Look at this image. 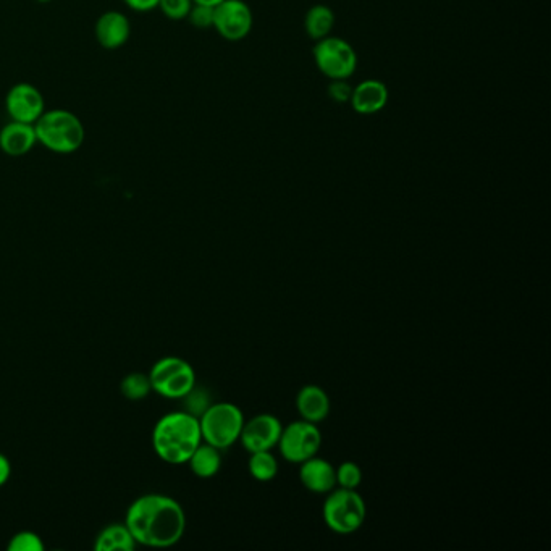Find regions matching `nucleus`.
Returning a JSON list of instances; mask_svg holds the SVG:
<instances>
[{"label":"nucleus","mask_w":551,"mask_h":551,"mask_svg":"<svg viewBox=\"0 0 551 551\" xmlns=\"http://www.w3.org/2000/svg\"><path fill=\"white\" fill-rule=\"evenodd\" d=\"M202 442L227 450L240 440L244 416L241 409L232 403H217L207 406L199 417Z\"/></svg>","instance_id":"20e7f679"},{"label":"nucleus","mask_w":551,"mask_h":551,"mask_svg":"<svg viewBox=\"0 0 551 551\" xmlns=\"http://www.w3.org/2000/svg\"><path fill=\"white\" fill-rule=\"evenodd\" d=\"M351 94H353V86L348 83V80L330 81L329 96L332 101L337 104H345V102H350Z\"/></svg>","instance_id":"a878e982"},{"label":"nucleus","mask_w":551,"mask_h":551,"mask_svg":"<svg viewBox=\"0 0 551 551\" xmlns=\"http://www.w3.org/2000/svg\"><path fill=\"white\" fill-rule=\"evenodd\" d=\"M10 474H12V466L7 456L0 453V487H4L9 482Z\"/></svg>","instance_id":"cd10ccee"},{"label":"nucleus","mask_w":551,"mask_h":551,"mask_svg":"<svg viewBox=\"0 0 551 551\" xmlns=\"http://www.w3.org/2000/svg\"><path fill=\"white\" fill-rule=\"evenodd\" d=\"M249 474L259 482H270L278 474V463L270 451H257L251 453L249 458Z\"/></svg>","instance_id":"aec40b11"},{"label":"nucleus","mask_w":551,"mask_h":551,"mask_svg":"<svg viewBox=\"0 0 551 551\" xmlns=\"http://www.w3.org/2000/svg\"><path fill=\"white\" fill-rule=\"evenodd\" d=\"M296 408L303 417V421L320 424L327 419L330 413L329 396L317 385H306L298 393Z\"/></svg>","instance_id":"dca6fc26"},{"label":"nucleus","mask_w":551,"mask_h":551,"mask_svg":"<svg viewBox=\"0 0 551 551\" xmlns=\"http://www.w3.org/2000/svg\"><path fill=\"white\" fill-rule=\"evenodd\" d=\"M277 446L288 463L301 464L317 456L322 446V434L317 424L308 421L293 422L283 427Z\"/></svg>","instance_id":"6e6552de"},{"label":"nucleus","mask_w":551,"mask_h":551,"mask_svg":"<svg viewBox=\"0 0 551 551\" xmlns=\"http://www.w3.org/2000/svg\"><path fill=\"white\" fill-rule=\"evenodd\" d=\"M120 390H122L123 396L130 401H141L144 400V398H148L149 393L152 392L149 375L139 374V372L128 374L127 377L122 380Z\"/></svg>","instance_id":"412c9836"},{"label":"nucleus","mask_w":551,"mask_h":551,"mask_svg":"<svg viewBox=\"0 0 551 551\" xmlns=\"http://www.w3.org/2000/svg\"><path fill=\"white\" fill-rule=\"evenodd\" d=\"M38 4H49V2H52V0H36Z\"/></svg>","instance_id":"c756f323"},{"label":"nucleus","mask_w":551,"mask_h":551,"mask_svg":"<svg viewBox=\"0 0 551 551\" xmlns=\"http://www.w3.org/2000/svg\"><path fill=\"white\" fill-rule=\"evenodd\" d=\"M186 20H188L194 28H198V30H209V28H214V7L193 4L190 15H188Z\"/></svg>","instance_id":"393cba45"},{"label":"nucleus","mask_w":551,"mask_h":551,"mask_svg":"<svg viewBox=\"0 0 551 551\" xmlns=\"http://www.w3.org/2000/svg\"><path fill=\"white\" fill-rule=\"evenodd\" d=\"M201 443L199 417L188 411L165 414L152 430V448L156 455L173 466L188 463Z\"/></svg>","instance_id":"f03ea898"},{"label":"nucleus","mask_w":551,"mask_h":551,"mask_svg":"<svg viewBox=\"0 0 551 551\" xmlns=\"http://www.w3.org/2000/svg\"><path fill=\"white\" fill-rule=\"evenodd\" d=\"M390 93L385 83L379 80H364L353 88L350 104L354 112L361 115H374L387 107Z\"/></svg>","instance_id":"2eb2a0df"},{"label":"nucleus","mask_w":551,"mask_h":551,"mask_svg":"<svg viewBox=\"0 0 551 551\" xmlns=\"http://www.w3.org/2000/svg\"><path fill=\"white\" fill-rule=\"evenodd\" d=\"M38 144L55 154H73L83 146L85 125L67 109L46 110L34 123Z\"/></svg>","instance_id":"7ed1b4c3"},{"label":"nucleus","mask_w":551,"mask_h":551,"mask_svg":"<svg viewBox=\"0 0 551 551\" xmlns=\"http://www.w3.org/2000/svg\"><path fill=\"white\" fill-rule=\"evenodd\" d=\"M136 540L133 539L127 524H110L101 530L94 542L96 551H133L136 548Z\"/></svg>","instance_id":"6ab92c4d"},{"label":"nucleus","mask_w":551,"mask_h":551,"mask_svg":"<svg viewBox=\"0 0 551 551\" xmlns=\"http://www.w3.org/2000/svg\"><path fill=\"white\" fill-rule=\"evenodd\" d=\"M125 524L138 545L169 548L183 539L186 516L177 500L149 493L131 503Z\"/></svg>","instance_id":"f257e3e1"},{"label":"nucleus","mask_w":551,"mask_h":551,"mask_svg":"<svg viewBox=\"0 0 551 551\" xmlns=\"http://www.w3.org/2000/svg\"><path fill=\"white\" fill-rule=\"evenodd\" d=\"M324 521L332 532L340 535L354 534L366 521V503L356 490L333 488L325 500Z\"/></svg>","instance_id":"39448f33"},{"label":"nucleus","mask_w":551,"mask_h":551,"mask_svg":"<svg viewBox=\"0 0 551 551\" xmlns=\"http://www.w3.org/2000/svg\"><path fill=\"white\" fill-rule=\"evenodd\" d=\"M223 0H193V4L207 5V7H217Z\"/></svg>","instance_id":"c85d7f7f"},{"label":"nucleus","mask_w":551,"mask_h":551,"mask_svg":"<svg viewBox=\"0 0 551 551\" xmlns=\"http://www.w3.org/2000/svg\"><path fill=\"white\" fill-rule=\"evenodd\" d=\"M283 425L272 414H259L251 421H244L240 440L248 453L272 451L278 445Z\"/></svg>","instance_id":"9b49d317"},{"label":"nucleus","mask_w":551,"mask_h":551,"mask_svg":"<svg viewBox=\"0 0 551 551\" xmlns=\"http://www.w3.org/2000/svg\"><path fill=\"white\" fill-rule=\"evenodd\" d=\"M361 482L362 471L358 464H340V467L337 469V485H340L341 488H351V490H356V488L361 485Z\"/></svg>","instance_id":"b1692460"},{"label":"nucleus","mask_w":551,"mask_h":551,"mask_svg":"<svg viewBox=\"0 0 551 551\" xmlns=\"http://www.w3.org/2000/svg\"><path fill=\"white\" fill-rule=\"evenodd\" d=\"M97 43L104 49L115 51L128 43L131 36L130 18L118 10H109L97 18L94 28Z\"/></svg>","instance_id":"f8f14e48"},{"label":"nucleus","mask_w":551,"mask_h":551,"mask_svg":"<svg viewBox=\"0 0 551 551\" xmlns=\"http://www.w3.org/2000/svg\"><path fill=\"white\" fill-rule=\"evenodd\" d=\"M191 7H193V0H160L157 9L172 22H181L188 18Z\"/></svg>","instance_id":"5701e85b"},{"label":"nucleus","mask_w":551,"mask_h":551,"mask_svg":"<svg viewBox=\"0 0 551 551\" xmlns=\"http://www.w3.org/2000/svg\"><path fill=\"white\" fill-rule=\"evenodd\" d=\"M128 9L133 10V12H151V10L157 9L159 7L160 0H123Z\"/></svg>","instance_id":"bb28decb"},{"label":"nucleus","mask_w":551,"mask_h":551,"mask_svg":"<svg viewBox=\"0 0 551 551\" xmlns=\"http://www.w3.org/2000/svg\"><path fill=\"white\" fill-rule=\"evenodd\" d=\"M312 57L317 70L330 81L350 80L358 70V52L354 51V47L346 39L332 34L316 41Z\"/></svg>","instance_id":"0eeeda50"},{"label":"nucleus","mask_w":551,"mask_h":551,"mask_svg":"<svg viewBox=\"0 0 551 551\" xmlns=\"http://www.w3.org/2000/svg\"><path fill=\"white\" fill-rule=\"evenodd\" d=\"M5 110L15 122L34 123L46 112V101L41 91L30 83H17L5 97Z\"/></svg>","instance_id":"9d476101"},{"label":"nucleus","mask_w":551,"mask_h":551,"mask_svg":"<svg viewBox=\"0 0 551 551\" xmlns=\"http://www.w3.org/2000/svg\"><path fill=\"white\" fill-rule=\"evenodd\" d=\"M38 144L36 130L31 123L10 120L0 130V151L10 157H23Z\"/></svg>","instance_id":"ddd939ff"},{"label":"nucleus","mask_w":551,"mask_h":551,"mask_svg":"<svg viewBox=\"0 0 551 551\" xmlns=\"http://www.w3.org/2000/svg\"><path fill=\"white\" fill-rule=\"evenodd\" d=\"M299 479L309 492L324 495L337 488V469L329 461L314 456L301 463Z\"/></svg>","instance_id":"4468645a"},{"label":"nucleus","mask_w":551,"mask_h":551,"mask_svg":"<svg viewBox=\"0 0 551 551\" xmlns=\"http://www.w3.org/2000/svg\"><path fill=\"white\" fill-rule=\"evenodd\" d=\"M152 392L167 400H183L196 388V372L190 362L177 356L159 359L149 372Z\"/></svg>","instance_id":"423d86ee"},{"label":"nucleus","mask_w":551,"mask_h":551,"mask_svg":"<svg viewBox=\"0 0 551 551\" xmlns=\"http://www.w3.org/2000/svg\"><path fill=\"white\" fill-rule=\"evenodd\" d=\"M186 464H190L191 471L199 479H212L222 467V453L219 448L202 442Z\"/></svg>","instance_id":"f3484780"},{"label":"nucleus","mask_w":551,"mask_h":551,"mask_svg":"<svg viewBox=\"0 0 551 551\" xmlns=\"http://www.w3.org/2000/svg\"><path fill=\"white\" fill-rule=\"evenodd\" d=\"M335 22H337L335 12L330 9L329 5H312L304 17V31L308 33L309 38L320 41L332 34Z\"/></svg>","instance_id":"a211bd4d"},{"label":"nucleus","mask_w":551,"mask_h":551,"mask_svg":"<svg viewBox=\"0 0 551 551\" xmlns=\"http://www.w3.org/2000/svg\"><path fill=\"white\" fill-rule=\"evenodd\" d=\"M9 551H44V542L38 534L31 530H22L13 535L7 545Z\"/></svg>","instance_id":"4be33fe9"},{"label":"nucleus","mask_w":551,"mask_h":551,"mask_svg":"<svg viewBox=\"0 0 551 551\" xmlns=\"http://www.w3.org/2000/svg\"><path fill=\"white\" fill-rule=\"evenodd\" d=\"M253 10L244 0H223L214 7V30L230 43H240L253 31Z\"/></svg>","instance_id":"1a4fd4ad"}]
</instances>
